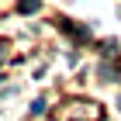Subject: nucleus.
Segmentation results:
<instances>
[{"label": "nucleus", "instance_id": "nucleus-3", "mask_svg": "<svg viewBox=\"0 0 121 121\" xmlns=\"http://www.w3.org/2000/svg\"><path fill=\"white\" fill-rule=\"evenodd\" d=\"M45 107H48V104H45V97H38V100L31 104V114H45Z\"/></svg>", "mask_w": 121, "mask_h": 121}, {"label": "nucleus", "instance_id": "nucleus-4", "mask_svg": "<svg viewBox=\"0 0 121 121\" xmlns=\"http://www.w3.org/2000/svg\"><path fill=\"white\" fill-rule=\"evenodd\" d=\"M118 104H121V100H118Z\"/></svg>", "mask_w": 121, "mask_h": 121}, {"label": "nucleus", "instance_id": "nucleus-2", "mask_svg": "<svg viewBox=\"0 0 121 121\" xmlns=\"http://www.w3.org/2000/svg\"><path fill=\"white\" fill-rule=\"evenodd\" d=\"M42 7V0H17V14H35Z\"/></svg>", "mask_w": 121, "mask_h": 121}, {"label": "nucleus", "instance_id": "nucleus-1", "mask_svg": "<svg viewBox=\"0 0 121 121\" xmlns=\"http://www.w3.org/2000/svg\"><path fill=\"white\" fill-rule=\"evenodd\" d=\"M97 76H100V80H118V66H111V62L97 66Z\"/></svg>", "mask_w": 121, "mask_h": 121}]
</instances>
